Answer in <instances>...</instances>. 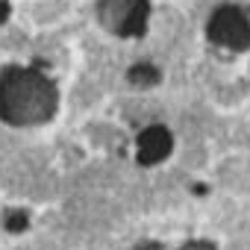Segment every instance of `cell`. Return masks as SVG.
I'll use <instances>...</instances> for the list:
<instances>
[{"label":"cell","mask_w":250,"mask_h":250,"mask_svg":"<svg viewBox=\"0 0 250 250\" xmlns=\"http://www.w3.org/2000/svg\"><path fill=\"white\" fill-rule=\"evenodd\" d=\"M100 24L115 36H142L147 27V0H100Z\"/></svg>","instance_id":"7a4b0ae2"},{"label":"cell","mask_w":250,"mask_h":250,"mask_svg":"<svg viewBox=\"0 0 250 250\" xmlns=\"http://www.w3.org/2000/svg\"><path fill=\"white\" fill-rule=\"evenodd\" d=\"M6 227H9L12 232H21V229L27 227V215H21V212H12V215H9V221H6Z\"/></svg>","instance_id":"8992f818"},{"label":"cell","mask_w":250,"mask_h":250,"mask_svg":"<svg viewBox=\"0 0 250 250\" xmlns=\"http://www.w3.org/2000/svg\"><path fill=\"white\" fill-rule=\"evenodd\" d=\"M130 83H136V85H156L159 83V71L153 65H136L130 71Z\"/></svg>","instance_id":"5b68a950"},{"label":"cell","mask_w":250,"mask_h":250,"mask_svg":"<svg viewBox=\"0 0 250 250\" xmlns=\"http://www.w3.org/2000/svg\"><path fill=\"white\" fill-rule=\"evenodd\" d=\"M206 36L209 42L221 44V47H229V50H247L250 47V21L241 9L235 6H221L209 27H206Z\"/></svg>","instance_id":"3957f363"},{"label":"cell","mask_w":250,"mask_h":250,"mask_svg":"<svg viewBox=\"0 0 250 250\" xmlns=\"http://www.w3.org/2000/svg\"><path fill=\"white\" fill-rule=\"evenodd\" d=\"M56 85L30 68H6L0 74V121L27 127L50 121L56 112Z\"/></svg>","instance_id":"6da1fadb"},{"label":"cell","mask_w":250,"mask_h":250,"mask_svg":"<svg viewBox=\"0 0 250 250\" xmlns=\"http://www.w3.org/2000/svg\"><path fill=\"white\" fill-rule=\"evenodd\" d=\"M171 147H174V142H171V133L165 127H147L139 136V162L142 165H156L171 153Z\"/></svg>","instance_id":"277c9868"}]
</instances>
